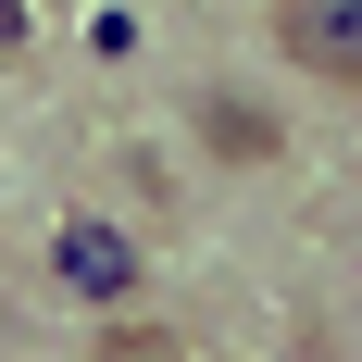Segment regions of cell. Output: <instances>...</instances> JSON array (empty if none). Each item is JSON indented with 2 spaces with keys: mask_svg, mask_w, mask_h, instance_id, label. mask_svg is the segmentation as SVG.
Wrapping results in <instances>:
<instances>
[{
  "mask_svg": "<svg viewBox=\"0 0 362 362\" xmlns=\"http://www.w3.org/2000/svg\"><path fill=\"white\" fill-rule=\"evenodd\" d=\"M100 362H187V350H175L163 325H112V337H100Z\"/></svg>",
  "mask_w": 362,
  "mask_h": 362,
  "instance_id": "3",
  "label": "cell"
},
{
  "mask_svg": "<svg viewBox=\"0 0 362 362\" xmlns=\"http://www.w3.org/2000/svg\"><path fill=\"white\" fill-rule=\"evenodd\" d=\"M275 37H288V63H300V75L362 88V0H275Z\"/></svg>",
  "mask_w": 362,
  "mask_h": 362,
  "instance_id": "2",
  "label": "cell"
},
{
  "mask_svg": "<svg viewBox=\"0 0 362 362\" xmlns=\"http://www.w3.org/2000/svg\"><path fill=\"white\" fill-rule=\"evenodd\" d=\"M50 275H63L75 300L125 313V300H138V238H125V225H100V213H75V225H50Z\"/></svg>",
  "mask_w": 362,
  "mask_h": 362,
  "instance_id": "1",
  "label": "cell"
}]
</instances>
